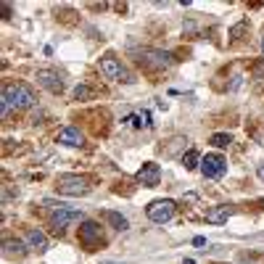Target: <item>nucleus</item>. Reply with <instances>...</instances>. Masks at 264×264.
<instances>
[{
    "label": "nucleus",
    "instance_id": "f03ea898",
    "mask_svg": "<svg viewBox=\"0 0 264 264\" xmlns=\"http://www.w3.org/2000/svg\"><path fill=\"white\" fill-rule=\"evenodd\" d=\"M138 61L151 66V69H169L172 63H175V56L167 50H153V48H143L138 53Z\"/></svg>",
    "mask_w": 264,
    "mask_h": 264
},
{
    "label": "nucleus",
    "instance_id": "a211bd4d",
    "mask_svg": "<svg viewBox=\"0 0 264 264\" xmlns=\"http://www.w3.org/2000/svg\"><path fill=\"white\" fill-rule=\"evenodd\" d=\"M13 251H16V254L21 256V254H24V246H21L19 241H6V254L11 256V254H13Z\"/></svg>",
    "mask_w": 264,
    "mask_h": 264
},
{
    "label": "nucleus",
    "instance_id": "9d476101",
    "mask_svg": "<svg viewBox=\"0 0 264 264\" xmlns=\"http://www.w3.org/2000/svg\"><path fill=\"white\" fill-rule=\"evenodd\" d=\"M138 180L145 185V188H156V185L161 182V169H158V164H153V161H145L138 169Z\"/></svg>",
    "mask_w": 264,
    "mask_h": 264
},
{
    "label": "nucleus",
    "instance_id": "9b49d317",
    "mask_svg": "<svg viewBox=\"0 0 264 264\" xmlns=\"http://www.w3.org/2000/svg\"><path fill=\"white\" fill-rule=\"evenodd\" d=\"M26 246L29 248H35V251H48V238H45V233L43 230H37V227H29L26 230Z\"/></svg>",
    "mask_w": 264,
    "mask_h": 264
},
{
    "label": "nucleus",
    "instance_id": "b1692460",
    "mask_svg": "<svg viewBox=\"0 0 264 264\" xmlns=\"http://www.w3.org/2000/svg\"><path fill=\"white\" fill-rule=\"evenodd\" d=\"M182 264H195V261H193V259H185V261H182Z\"/></svg>",
    "mask_w": 264,
    "mask_h": 264
},
{
    "label": "nucleus",
    "instance_id": "0eeeda50",
    "mask_svg": "<svg viewBox=\"0 0 264 264\" xmlns=\"http://www.w3.org/2000/svg\"><path fill=\"white\" fill-rule=\"evenodd\" d=\"M85 217H82V211H77V209H69V206H63L58 209L56 214L50 217V224L56 227V233H61L63 227H69V224H82Z\"/></svg>",
    "mask_w": 264,
    "mask_h": 264
},
{
    "label": "nucleus",
    "instance_id": "6e6552de",
    "mask_svg": "<svg viewBox=\"0 0 264 264\" xmlns=\"http://www.w3.org/2000/svg\"><path fill=\"white\" fill-rule=\"evenodd\" d=\"M79 243L85 248H98L103 243V233L98 222H82L79 224Z\"/></svg>",
    "mask_w": 264,
    "mask_h": 264
},
{
    "label": "nucleus",
    "instance_id": "39448f33",
    "mask_svg": "<svg viewBox=\"0 0 264 264\" xmlns=\"http://www.w3.org/2000/svg\"><path fill=\"white\" fill-rule=\"evenodd\" d=\"M201 172H204V177H209V180H219L224 172H227V161H224L222 153H206L201 158Z\"/></svg>",
    "mask_w": 264,
    "mask_h": 264
},
{
    "label": "nucleus",
    "instance_id": "2eb2a0df",
    "mask_svg": "<svg viewBox=\"0 0 264 264\" xmlns=\"http://www.w3.org/2000/svg\"><path fill=\"white\" fill-rule=\"evenodd\" d=\"M180 161H182V167H185V169L190 172V169H195L198 164H201V158H198V153L190 148V151H185V153H182V158H180Z\"/></svg>",
    "mask_w": 264,
    "mask_h": 264
},
{
    "label": "nucleus",
    "instance_id": "a878e982",
    "mask_svg": "<svg viewBox=\"0 0 264 264\" xmlns=\"http://www.w3.org/2000/svg\"><path fill=\"white\" fill-rule=\"evenodd\" d=\"M259 206H261V209H264V198H261V201H259Z\"/></svg>",
    "mask_w": 264,
    "mask_h": 264
},
{
    "label": "nucleus",
    "instance_id": "6ab92c4d",
    "mask_svg": "<svg viewBox=\"0 0 264 264\" xmlns=\"http://www.w3.org/2000/svg\"><path fill=\"white\" fill-rule=\"evenodd\" d=\"M246 26H248L246 21H241V24H235V26H233V32H230V35H233V37H238V35H243V29H246Z\"/></svg>",
    "mask_w": 264,
    "mask_h": 264
},
{
    "label": "nucleus",
    "instance_id": "20e7f679",
    "mask_svg": "<svg viewBox=\"0 0 264 264\" xmlns=\"http://www.w3.org/2000/svg\"><path fill=\"white\" fill-rule=\"evenodd\" d=\"M175 201H169V198H161V201H153V204H148V209H145V214H148V219L151 222H156V224H164V222H169L172 217H175Z\"/></svg>",
    "mask_w": 264,
    "mask_h": 264
},
{
    "label": "nucleus",
    "instance_id": "aec40b11",
    "mask_svg": "<svg viewBox=\"0 0 264 264\" xmlns=\"http://www.w3.org/2000/svg\"><path fill=\"white\" fill-rule=\"evenodd\" d=\"M193 246H206V238L204 235H195L193 238Z\"/></svg>",
    "mask_w": 264,
    "mask_h": 264
},
{
    "label": "nucleus",
    "instance_id": "7ed1b4c3",
    "mask_svg": "<svg viewBox=\"0 0 264 264\" xmlns=\"http://www.w3.org/2000/svg\"><path fill=\"white\" fill-rule=\"evenodd\" d=\"M58 193L61 195H87L90 193V185L85 177H77V175H63L58 177Z\"/></svg>",
    "mask_w": 264,
    "mask_h": 264
},
{
    "label": "nucleus",
    "instance_id": "393cba45",
    "mask_svg": "<svg viewBox=\"0 0 264 264\" xmlns=\"http://www.w3.org/2000/svg\"><path fill=\"white\" fill-rule=\"evenodd\" d=\"M261 53H264V32H261Z\"/></svg>",
    "mask_w": 264,
    "mask_h": 264
},
{
    "label": "nucleus",
    "instance_id": "5701e85b",
    "mask_svg": "<svg viewBox=\"0 0 264 264\" xmlns=\"http://www.w3.org/2000/svg\"><path fill=\"white\" fill-rule=\"evenodd\" d=\"M256 177L264 182V164H259V167H256Z\"/></svg>",
    "mask_w": 264,
    "mask_h": 264
},
{
    "label": "nucleus",
    "instance_id": "412c9836",
    "mask_svg": "<svg viewBox=\"0 0 264 264\" xmlns=\"http://www.w3.org/2000/svg\"><path fill=\"white\" fill-rule=\"evenodd\" d=\"M254 74H256V77H261V74H264V61L254 66Z\"/></svg>",
    "mask_w": 264,
    "mask_h": 264
},
{
    "label": "nucleus",
    "instance_id": "1a4fd4ad",
    "mask_svg": "<svg viewBox=\"0 0 264 264\" xmlns=\"http://www.w3.org/2000/svg\"><path fill=\"white\" fill-rule=\"evenodd\" d=\"M37 82L43 85L48 92H53V95H58V92L63 90V79L58 77V72H53V69H40L37 72Z\"/></svg>",
    "mask_w": 264,
    "mask_h": 264
},
{
    "label": "nucleus",
    "instance_id": "f257e3e1",
    "mask_svg": "<svg viewBox=\"0 0 264 264\" xmlns=\"http://www.w3.org/2000/svg\"><path fill=\"white\" fill-rule=\"evenodd\" d=\"M3 101L11 106V109H32L35 106V92H32V87H26L24 82H11V85H6L3 87Z\"/></svg>",
    "mask_w": 264,
    "mask_h": 264
},
{
    "label": "nucleus",
    "instance_id": "4468645a",
    "mask_svg": "<svg viewBox=\"0 0 264 264\" xmlns=\"http://www.w3.org/2000/svg\"><path fill=\"white\" fill-rule=\"evenodd\" d=\"M101 217H103L106 222H109V224H111L114 230H127V227H129V222H127V217H122V214H119V211H109V209H106V211H103Z\"/></svg>",
    "mask_w": 264,
    "mask_h": 264
},
{
    "label": "nucleus",
    "instance_id": "f8f14e48",
    "mask_svg": "<svg viewBox=\"0 0 264 264\" xmlns=\"http://www.w3.org/2000/svg\"><path fill=\"white\" fill-rule=\"evenodd\" d=\"M233 206H214V209H209L206 211V222L209 224H224L230 217H233Z\"/></svg>",
    "mask_w": 264,
    "mask_h": 264
},
{
    "label": "nucleus",
    "instance_id": "ddd939ff",
    "mask_svg": "<svg viewBox=\"0 0 264 264\" xmlns=\"http://www.w3.org/2000/svg\"><path fill=\"white\" fill-rule=\"evenodd\" d=\"M58 143L77 148V145H82V143H85V138H82V132H79L77 127H63V129L58 132Z\"/></svg>",
    "mask_w": 264,
    "mask_h": 264
},
{
    "label": "nucleus",
    "instance_id": "4be33fe9",
    "mask_svg": "<svg viewBox=\"0 0 264 264\" xmlns=\"http://www.w3.org/2000/svg\"><path fill=\"white\" fill-rule=\"evenodd\" d=\"M0 111H3V119H6V116H8V111H11V106L3 101V103H0Z\"/></svg>",
    "mask_w": 264,
    "mask_h": 264
},
{
    "label": "nucleus",
    "instance_id": "f3484780",
    "mask_svg": "<svg viewBox=\"0 0 264 264\" xmlns=\"http://www.w3.org/2000/svg\"><path fill=\"white\" fill-rule=\"evenodd\" d=\"M87 98H92V90L87 85H77L74 87V101H87Z\"/></svg>",
    "mask_w": 264,
    "mask_h": 264
},
{
    "label": "nucleus",
    "instance_id": "423d86ee",
    "mask_svg": "<svg viewBox=\"0 0 264 264\" xmlns=\"http://www.w3.org/2000/svg\"><path fill=\"white\" fill-rule=\"evenodd\" d=\"M101 72L109 77V79H116V82H132L129 74H127V69L122 66V61H119L116 56H111V53L101 58Z\"/></svg>",
    "mask_w": 264,
    "mask_h": 264
},
{
    "label": "nucleus",
    "instance_id": "dca6fc26",
    "mask_svg": "<svg viewBox=\"0 0 264 264\" xmlns=\"http://www.w3.org/2000/svg\"><path fill=\"white\" fill-rule=\"evenodd\" d=\"M214 148H227V145L233 143V135H227V132H217V135H211V140H209Z\"/></svg>",
    "mask_w": 264,
    "mask_h": 264
}]
</instances>
